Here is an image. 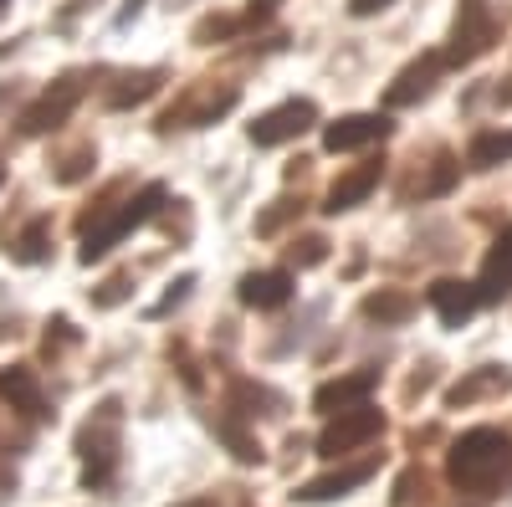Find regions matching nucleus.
I'll return each mask as SVG.
<instances>
[{"instance_id":"f257e3e1","label":"nucleus","mask_w":512,"mask_h":507,"mask_svg":"<svg viewBox=\"0 0 512 507\" xmlns=\"http://www.w3.org/2000/svg\"><path fill=\"white\" fill-rule=\"evenodd\" d=\"M446 472L461 492H497L507 477H512V436L507 431H492V426H477V431H466L456 446H451V461H446Z\"/></svg>"},{"instance_id":"f03ea898","label":"nucleus","mask_w":512,"mask_h":507,"mask_svg":"<svg viewBox=\"0 0 512 507\" xmlns=\"http://www.w3.org/2000/svg\"><path fill=\"white\" fill-rule=\"evenodd\" d=\"M164 205V185H144L139 190V200H128L123 210H113L108 221H98V226H88L82 231V262H98V257H108V251L134 231V226H144L154 210Z\"/></svg>"},{"instance_id":"7ed1b4c3","label":"nucleus","mask_w":512,"mask_h":507,"mask_svg":"<svg viewBox=\"0 0 512 507\" xmlns=\"http://www.w3.org/2000/svg\"><path fill=\"white\" fill-rule=\"evenodd\" d=\"M379 431H384V415L369 410V405H354V410H344V415H338L333 426L318 436V451H323V456H349L354 446L374 441Z\"/></svg>"},{"instance_id":"20e7f679","label":"nucleus","mask_w":512,"mask_h":507,"mask_svg":"<svg viewBox=\"0 0 512 507\" xmlns=\"http://www.w3.org/2000/svg\"><path fill=\"white\" fill-rule=\"evenodd\" d=\"M492 47V6L487 0H461V16L451 31V62H472Z\"/></svg>"},{"instance_id":"39448f33","label":"nucleus","mask_w":512,"mask_h":507,"mask_svg":"<svg viewBox=\"0 0 512 507\" xmlns=\"http://www.w3.org/2000/svg\"><path fill=\"white\" fill-rule=\"evenodd\" d=\"M313 118H318L313 103H282V108H272V113H262V118L251 123V144H262V149L287 144V139H297L303 129H313Z\"/></svg>"},{"instance_id":"423d86ee","label":"nucleus","mask_w":512,"mask_h":507,"mask_svg":"<svg viewBox=\"0 0 512 507\" xmlns=\"http://www.w3.org/2000/svg\"><path fill=\"white\" fill-rule=\"evenodd\" d=\"M425 298H431V308L441 313V323H446V328H461L466 318H472V313L482 308V292H477L472 282H456V277L431 282V292H425Z\"/></svg>"},{"instance_id":"0eeeda50","label":"nucleus","mask_w":512,"mask_h":507,"mask_svg":"<svg viewBox=\"0 0 512 507\" xmlns=\"http://www.w3.org/2000/svg\"><path fill=\"white\" fill-rule=\"evenodd\" d=\"M390 134V123H384L379 113H354V118H338L328 123V134H323V149L328 154H349V149H364L374 139Z\"/></svg>"},{"instance_id":"6e6552de","label":"nucleus","mask_w":512,"mask_h":507,"mask_svg":"<svg viewBox=\"0 0 512 507\" xmlns=\"http://www.w3.org/2000/svg\"><path fill=\"white\" fill-rule=\"evenodd\" d=\"M113 426H118V405L108 400L103 415H98V426L82 431V456H88V482H108L113 472Z\"/></svg>"},{"instance_id":"1a4fd4ad","label":"nucleus","mask_w":512,"mask_h":507,"mask_svg":"<svg viewBox=\"0 0 512 507\" xmlns=\"http://www.w3.org/2000/svg\"><path fill=\"white\" fill-rule=\"evenodd\" d=\"M374 385H379V374H374V369H359V374H344V379H328V385L313 395V405H318L323 415H344V410L364 405Z\"/></svg>"},{"instance_id":"9d476101","label":"nucleus","mask_w":512,"mask_h":507,"mask_svg":"<svg viewBox=\"0 0 512 507\" xmlns=\"http://www.w3.org/2000/svg\"><path fill=\"white\" fill-rule=\"evenodd\" d=\"M77 98H82L77 77L57 82V93H47L36 108H26V118H21V134H47V129H57V123H62V118L77 108Z\"/></svg>"},{"instance_id":"9b49d317","label":"nucleus","mask_w":512,"mask_h":507,"mask_svg":"<svg viewBox=\"0 0 512 507\" xmlns=\"http://www.w3.org/2000/svg\"><path fill=\"white\" fill-rule=\"evenodd\" d=\"M292 298V277L287 272H251L241 277V303L246 308H282Z\"/></svg>"},{"instance_id":"f8f14e48","label":"nucleus","mask_w":512,"mask_h":507,"mask_svg":"<svg viewBox=\"0 0 512 507\" xmlns=\"http://www.w3.org/2000/svg\"><path fill=\"white\" fill-rule=\"evenodd\" d=\"M436 72H441V57H436V52H431V57H420L415 67L400 72V82H395L390 93H384V103H390V108H405V103L425 98V93H431V82H436Z\"/></svg>"},{"instance_id":"ddd939ff","label":"nucleus","mask_w":512,"mask_h":507,"mask_svg":"<svg viewBox=\"0 0 512 507\" xmlns=\"http://www.w3.org/2000/svg\"><path fill=\"white\" fill-rule=\"evenodd\" d=\"M482 303L487 298H507L512 292V231H502L497 236V246H492V257H487V272H482Z\"/></svg>"},{"instance_id":"4468645a","label":"nucleus","mask_w":512,"mask_h":507,"mask_svg":"<svg viewBox=\"0 0 512 507\" xmlns=\"http://www.w3.org/2000/svg\"><path fill=\"white\" fill-rule=\"evenodd\" d=\"M374 477V461H354V467H344V472H328V477H318V482H308L297 497H308V502H323V497H344L349 487H359V482H369Z\"/></svg>"},{"instance_id":"2eb2a0df","label":"nucleus","mask_w":512,"mask_h":507,"mask_svg":"<svg viewBox=\"0 0 512 507\" xmlns=\"http://www.w3.org/2000/svg\"><path fill=\"white\" fill-rule=\"evenodd\" d=\"M374 185H379V164H364V169H354L349 180H338V185L328 190V205H323V210H328V216H338V210H354Z\"/></svg>"},{"instance_id":"dca6fc26","label":"nucleus","mask_w":512,"mask_h":507,"mask_svg":"<svg viewBox=\"0 0 512 507\" xmlns=\"http://www.w3.org/2000/svg\"><path fill=\"white\" fill-rule=\"evenodd\" d=\"M0 395H6L16 410H26V415H36L41 410V390H36V374L31 369H6V374H0Z\"/></svg>"},{"instance_id":"f3484780","label":"nucleus","mask_w":512,"mask_h":507,"mask_svg":"<svg viewBox=\"0 0 512 507\" xmlns=\"http://www.w3.org/2000/svg\"><path fill=\"white\" fill-rule=\"evenodd\" d=\"M512 159V129L502 134H482V139H472V149H466V164L472 169H497V164H507Z\"/></svg>"},{"instance_id":"a211bd4d","label":"nucleus","mask_w":512,"mask_h":507,"mask_svg":"<svg viewBox=\"0 0 512 507\" xmlns=\"http://www.w3.org/2000/svg\"><path fill=\"white\" fill-rule=\"evenodd\" d=\"M410 298H405V292H374V298L364 303V313L369 318H379V323H405L410 318Z\"/></svg>"},{"instance_id":"6ab92c4d","label":"nucleus","mask_w":512,"mask_h":507,"mask_svg":"<svg viewBox=\"0 0 512 507\" xmlns=\"http://www.w3.org/2000/svg\"><path fill=\"white\" fill-rule=\"evenodd\" d=\"M507 385H512V374H507V369H487V374H477V379H466V385H456V390H451V405H466L472 395L507 390Z\"/></svg>"},{"instance_id":"aec40b11","label":"nucleus","mask_w":512,"mask_h":507,"mask_svg":"<svg viewBox=\"0 0 512 507\" xmlns=\"http://www.w3.org/2000/svg\"><path fill=\"white\" fill-rule=\"evenodd\" d=\"M149 93H159V72H139V77H128V88H118V93H113V108L144 103Z\"/></svg>"},{"instance_id":"412c9836","label":"nucleus","mask_w":512,"mask_h":507,"mask_svg":"<svg viewBox=\"0 0 512 507\" xmlns=\"http://www.w3.org/2000/svg\"><path fill=\"white\" fill-rule=\"evenodd\" d=\"M16 257H21V262H41V257H47V226L36 221V226H31V231L21 236V246H16Z\"/></svg>"},{"instance_id":"4be33fe9","label":"nucleus","mask_w":512,"mask_h":507,"mask_svg":"<svg viewBox=\"0 0 512 507\" xmlns=\"http://www.w3.org/2000/svg\"><path fill=\"white\" fill-rule=\"evenodd\" d=\"M323 257H328V241H323V236H308L303 251L292 246V262H297V267H313V262H323Z\"/></svg>"},{"instance_id":"5701e85b","label":"nucleus","mask_w":512,"mask_h":507,"mask_svg":"<svg viewBox=\"0 0 512 507\" xmlns=\"http://www.w3.org/2000/svg\"><path fill=\"white\" fill-rule=\"evenodd\" d=\"M384 6H390V0H349L354 16H374V11H384Z\"/></svg>"},{"instance_id":"b1692460","label":"nucleus","mask_w":512,"mask_h":507,"mask_svg":"<svg viewBox=\"0 0 512 507\" xmlns=\"http://www.w3.org/2000/svg\"><path fill=\"white\" fill-rule=\"evenodd\" d=\"M144 11V0H123V11H118V21H134Z\"/></svg>"},{"instance_id":"393cba45","label":"nucleus","mask_w":512,"mask_h":507,"mask_svg":"<svg viewBox=\"0 0 512 507\" xmlns=\"http://www.w3.org/2000/svg\"><path fill=\"white\" fill-rule=\"evenodd\" d=\"M272 6H277V0H251V11H256V16H267Z\"/></svg>"},{"instance_id":"a878e982","label":"nucleus","mask_w":512,"mask_h":507,"mask_svg":"<svg viewBox=\"0 0 512 507\" xmlns=\"http://www.w3.org/2000/svg\"><path fill=\"white\" fill-rule=\"evenodd\" d=\"M185 507H210V502H185Z\"/></svg>"},{"instance_id":"bb28decb","label":"nucleus","mask_w":512,"mask_h":507,"mask_svg":"<svg viewBox=\"0 0 512 507\" xmlns=\"http://www.w3.org/2000/svg\"><path fill=\"white\" fill-rule=\"evenodd\" d=\"M0 180H6V169H0Z\"/></svg>"}]
</instances>
